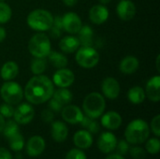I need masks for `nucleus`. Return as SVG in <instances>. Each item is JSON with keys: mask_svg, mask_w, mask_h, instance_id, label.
Instances as JSON below:
<instances>
[{"mask_svg": "<svg viewBox=\"0 0 160 159\" xmlns=\"http://www.w3.org/2000/svg\"><path fill=\"white\" fill-rule=\"evenodd\" d=\"M54 92L52 82L44 75L31 78L25 85L23 96L31 104L38 105L47 102Z\"/></svg>", "mask_w": 160, "mask_h": 159, "instance_id": "nucleus-1", "label": "nucleus"}, {"mask_svg": "<svg viewBox=\"0 0 160 159\" xmlns=\"http://www.w3.org/2000/svg\"><path fill=\"white\" fill-rule=\"evenodd\" d=\"M150 134L148 124L142 119H136L130 122L125 131V137L130 144H142L145 142Z\"/></svg>", "mask_w": 160, "mask_h": 159, "instance_id": "nucleus-2", "label": "nucleus"}, {"mask_svg": "<svg viewBox=\"0 0 160 159\" xmlns=\"http://www.w3.org/2000/svg\"><path fill=\"white\" fill-rule=\"evenodd\" d=\"M106 102L102 95L94 92L85 97L82 102V110L86 116L92 119H98L105 111Z\"/></svg>", "mask_w": 160, "mask_h": 159, "instance_id": "nucleus-3", "label": "nucleus"}, {"mask_svg": "<svg viewBox=\"0 0 160 159\" xmlns=\"http://www.w3.org/2000/svg\"><path fill=\"white\" fill-rule=\"evenodd\" d=\"M53 16L45 9H35L27 16V24L36 31H47L53 23Z\"/></svg>", "mask_w": 160, "mask_h": 159, "instance_id": "nucleus-4", "label": "nucleus"}, {"mask_svg": "<svg viewBox=\"0 0 160 159\" xmlns=\"http://www.w3.org/2000/svg\"><path fill=\"white\" fill-rule=\"evenodd\" d=\"M29 52L38 58H45L49 55L51 49V41L43 33H38L34 35L28 42Z\"/></svg>", "mask_w": 160, "mask_h": 159, "instance_id": "nucleus-5", "label": "nucleus"}, {"mask_svg": "<svg viewBox=\"0 0 160 159\" xmlns=\"http://www.w3.org/2000/svg\"><path fill=\"white\" fill-rule=\"evenodd\" d=\"M0 96L6 103L10 105H17L22 101L23 97V90L17 82L8 81L1 86Z\"/></svg>", "mask_w": 160, "mask_h": 159, "instance_id": "nucleus-6", "label": "nucleus"}, {"mask_svg": "<svg viewBox=\"0 0 160 159\" xmlns=\"http://www.w3.org/2000/svg\"><path fill=\"white\" fill-rule=\"evenodd\" d=\"M75 59L77 64L83 68H92L99 61V53L91 46H82L77 50Z\"/></svg>", "mask_w": 160, "mask_h": 159, "instance_id": "nucleus-7", "label": "nucleus"}, {"mask_svg": "<svg viewBox=\"0 0 160 159\" xmlns=\"http://www.w3.org/2000/svg\"><path fill=\"white\" fill-rule=\"evenodd\" d=\"M35 116V111L33 107L28 103H22L16 109H14V121L20 125H26L30 123Z\"/></svg>", "mask_w": 160, "mask_h": 159, "instance_id": "nucleus-8", "label": "nucleus"}, {"mask_svg": "<svg viewBox=\"0 0 160 159\" xmlns=\"http://www.w3.org/2000/svg\"><path fill=\"white\" fill-rule=\"evenodd\" d=\"M63 29L68 34H78L82 28V20L75 12H68L62 17Z\"/></svg>", "mask_w": 160, "mask_h": 159, "instance_id": "nucleus-9", "label": "nucleus"}, {"mask_svg": "<svg viewBox=\"0 0 160 159\" xmlns=\"http://www.w3.org/2000/svg\"><path fill=\"white\" fill-rule=\"evenodd\" d=\"M75 81L74 73L68 68H59L52 76V83L60 88H67L73 84Z\"/></svg>", "mask_w": 160, "mask_h": 159, "instance_id": "nucleus-10", "label": "nucleus"}, {"mask_svg": "<svg viewBox=\"0 0 160 159\" xmlns=\"http://www.w3.org/2000/svg\"><path fill=\"white\" fill-rule=\"evenodd\" d=\"M116 145L117 139L112 132H103L98 140V147L104 154H109L114 151Z\"/></svg>", "mask_w": 160, "mask_h": 159, "instance_id": "nucleus-11", "label": "nucleus"}, {"mask_svg": "<svg viewBox=\"0 0 160 159\" xmlns=\"http://www.w3.org/2000/svg\"><path fill=\"white\" fill-rule=\"evenodd\" d=\"M118 17L123 21H130L136 14V6L130 0H121L116 7Z\"/></svg>", "mask_w": 160, "mask_h": 159, "instance_id": "nucleus-12", "label": "nucleus"}, {"mask_svg": "<svg viewBox=\"0 0 160 159\" xmlns=\"http://www.w3.org/2000/svg\"><path fill=\"white\" fill-rule=\"evenodd\" d=\"M61 114L63 119L69 124L75 125L81 123L83 118V113L81 109L75 105H66L65 108L62 109Z\"/></svg>", "mask_w": 160, "mask_h": 159, "instance_id": "nucleus-13", "label": "nucleus"}, {"mask_svg": "<svg viewBox=\"0 0 160 159\" xmlns=\"http://www.w3.org/2000/svg\"><path fill=\"white\" fill-rule=\"evenodd\" d=\"M101 90L104 96L109 99H115L120 94V85L119 82L112 77L104 79L101 84Z\"/></svg>", "mask_w": 160, "mask_h": 159, "instance_id": "nucleus-14", "label": "nucleus"}, {"mask_svg": "<svg viewBox=\"0 0 160 159\" xmlns=\"http://www.w3.org/2000/svg\"><path fill=\"white\" fill-rule=\"evenodd\" d=\"M45 149V141L40 136L31 137L26 143V153L29 157H36L40 156Z\"/></svg>", "mask_w": 160, "mask_h": 159, "instance_id": "nucleus-15", "label": "nucleus"}, {"mask_svg": "<svg viewBox=\"0 0 160 159\" xmlns=\"http://www.w3.org/2000/svg\"><path fill=\"white\" fill-rule=\"evenodd\" d=\"M109 18V10L104 5H96L89 10V19L95 24H102Z\"/></svg>", "mask_w": 160, "mask_h": 159, "instance_id": "nucleus-16", "label": "nucleus"}, {"mask_svg": "<svg viewBox=\"0 0 160 159\" xmlns=\"http://www.w3.org/2000/svg\"><path fill=\"white\" fill-rule=\"evenodd\" d=\"M160 76L152 77L146 83L145 96L153 102H158L160 100Z\"/></svg>", "mask_w": 160, "mask_h": 159, "instance_id": "nucleus-17", "label": "nucleus"}, {"mask_svg": "<svg viewBox=\"0 0 160 159\" xmlns=\"http://www.w3.org/2000/svg\"><path fill=\"white\" fill-rule=\"evenodd\" d=\"M101 125L110 130H114L122 125V117L116 112H108L101 118Z\"/></svg>", "mask_w": 160, "mask_h": 159, "instance_id": "nucleus-18", "label": "nucleus"}, {"mask_svg": "<svg viewBox=\"0 0 160 159\" xmlns=\"http://www.w3.org/2000/svg\"><path fill=\"white\" fill-rule=\"evenodd\" d=\"M52 137L56 142H63L68 135V127L61 121H55L52 124Z\"/></svg>", "mask_w": 160, "mask_h": 159, "instance_id": "nucleus-19", "label": "nucleus"}, {"mask_svg": "<svg viewBox=\"0 0 160 159\" xmlns=\"http://www.w3.org/2000/svg\"><path fill=\"white\" fill-rule=\"evenodd\" d=\"M74 144L80 149H88L93 143V137L87 130H80L73 137Z\"/></svg>", "mask_w": 160, "mask_h": 159, "instance_id": "nucleus-20", "label": "nucleus"}, {"mask_svg": "<svg viewBox=\"0 0 160 159\" xmlns=\"http://www.w3.org/2000/svg\"><path fill=\"white\" fill-rule=\"evenodd\" d=\"M80 41L74 36H67L59 41V48L65 53L75 52L80 48Z\"/></svg>", "mask_w": 160, "mask_h": 159, "instance_id": "nucleus-21", "label": "nucleus"}, {"mask_svg": "<svg viewBox=\"0 0 160 159\" xmlns=\"http://www.w3.org/2000/svg\"><path fill=\"white\" fill-rule=\"evenodd\" d=\"M19 73V67L14 61H8L6 62L0 70V76L1 78L8 82L15 79Z\"/></svg>", "mask_w": 160, "mask_h": 159, "instance_id": "nucleus-22", "label": "nucleus"}, {"mask_svg": "<svg viewBox=\"0 0 160 159\" xmlns=\"http://www.w3.org/2000/svg\"><path fill=\"white\" fill-rule=\"evenodd\" d=\"M139 66L140 62L138 58H136L135 56H127L124 59H122L119 65V68L120 71L124 74H132L135 71H137Z\"/></svg>", "mask_w": 160, "mask_h": 159, "instance_id": "nucleus-23", "label": "nucleus"}, {"mask_svg": "<svg viewBox=\"0 0 160 159\" xmlns=\"http://www.w3.org/2000/svg\"><path fill=\"white\" fill-rule=\"evenodd\" d=\"M52 97L53 99H55L57 102H59L62 106H66L71 102V100L73 98V95L68 89L60 88V89L53 92Z\"/></svg>", "mask_w": 160, "mask_h": 159, "instance_id": "nucleus-24", "label": "nucleus"}, {"mask_svg": "<svg viewBox=\"0 0 160 159\" xmlns=\"http://www.w3.org/2000/svg\"><path fill=\"white\" fill-rule=\"evenodd\" d=\"M79 35V41L80 44L82 46H92L93 44V30L89 25H84L82 26V28L80 29V31L78 32Z\"/></svg>", "mask_w": 160, "mask_h": 159, "instance_id": "nucleus-25", "label": "nucleus"}, {"mask_svg": "<svg viewBox=\"0 0 160 159\" xmlns=\"http://www.w3.org/2000/svg\"><path fill=\"white\" fill-rule=\"evenodd\" d=\"M145 92L141 86H134L128 92V98L132 104H141L145 99Z\"/></svg>", "mask_w": 160, "mask_h": 159, "instance_id": "nucleus-26", "label": "nucleus"}, {"mask_svg": "<svg viewBox=\"0 0 160 159\" xmlns=\"http://www.w3.org/2000/svg\"><path fill=\"white\" fill-rule=\"evenodd\" d=\"M50 63L56 68H64L68 65V58L65 54L58 52H50L48 55Z\"/></svg>", "mask_w": 160, "mask_h": 159, "instance_id": "nucleus-27", "label": "nucleus"}, {"mask_svg": "<svg viewBox=\"0 0 160 159\" xmlns=\"http://www.w3.org/2000/svg\"><path fill=\"white\" fill-rule=\"evenodd\" d=\"M8 139V145H9V147H10V149L12 151L19 152L23 148L24 140H23V137L19 132L12 135L11 137H9Z\"/></svg>", "mask_w": 160, "mask_h": 159, "instance_id": "nucleus-28", "label": "nucleus"}, {"mask_svg": "<svg viewBox=\"0 0 160 159\" xmlns=\"http://www.w3.org/2000/svg\"><path fill=\"white\" fill-rule=\"evenodd\" d=\"M46 66H47V62L45 60V58H38L35 57L34 60H32L31 62V71L33 74L35 75H41L45 69H46Z\"/></svg>", "mask_w": 160, "mask_h": 159, "instance_id": "nucleus-29", "label": "nucleus"}, {"mask_svg": "<svg viewBox=\"0 0 160 159\" xmlns=\"http://www.w3.org/2000/svg\"><path fill=\"white\" fill-rule=\"evenodd\" d=\"M82 125V127L83 128H85V130H87L88 132H90L91 134H97L99 131V125L97 121H95L94 119L88 117V116H83L82 120L80 123Z\"/></svg>", "mask_w": 160, "mask_h": 159, "instance_id": "nucleus-30", "label": "nucleus"}, {"mask_svg": "<svg viewBox=\"0 0 160 159\" xmlns=\"http://www.w3.org/2000/svg\"><path fill=\"white\" fill-rule=\"evenodd\" d=\"M11 15L12 11L10 7L3 1H0V24L8 22L11 19Z\"/></svg>", "mask_w": 160, "mask_h": 159, "instance_id": "nucleus-31", "label": "nucleus"}, {"mask_svg": "<svg viewBox=\"0 0 160 159\" xmlns=\"http://www.w3.org/2000/svg\"><path fill=\"white\" fill-rule=\"evenodd\" d=\"M63 29V25H62V17L61 16H57L56 18L53 19V23L52 25V27L49 29L50 34L52 37H59L61 36V30Z\"/></svg>", "mask_w": 160, "mask_h": 159, "instance_id": "nucleus-32", "label": "nucleus"}, {"mask_svg": "<svg viewBox=\"0 0 160 159\" xmlns=\"http://www.w3.org/2000/svg\"><path fill=\"white\" fill-rule=\"evenodd\" d=\"M2 132L4 133V135L7 138H9L12 135L19 132V126L15 121L9 120L7 123H5V127H4V129H3Z\"/></svg>", "mask_w": 160, "mask_h": 159, "instance_id": "nucleus-33", "label": "nucleus"}, {"mask_svg": "<svg viewBox=\"0 0 160 159\" xmlns=\"http://www.w3.org/2000/svg\"><path fill=\"white\" fill-rule=\"evenodd\" d=\"M146 151L151 155H157L158 154L160 150V142L158 138H152L147 141L145 145Z\"/></svg>", "mask_w": 160, "mask_h": 159, "instance_id": "nucleus-34", "label": "nucleus"}, {"mask_svg": "<svg viewBox=\"0 0 160 159\" xmlns=\"http://www.w3.org/2000/svg\"><path fill=\"white\" fill-rule=\"evenodd\" d=\"M13 113H14V108L12 107V105L5 103L0 106V114L3 117L10 118L13 116Z\"/></svg>", "mask_w": 160, "mask_h": 159, "instance_id": "nucleus-35", "label": "nucleus"}, {"mask_svg": "<svg viewBox=\"0 0 160 159\" xmlns=\"http://www.w3.org/2000/svg\"><path fill=\"white\" fill-rule=\"evenodd\" d=\"M65 159H86V156L79 149H71L66 155Z\"/></svg>", "mask_w": 160, "mask_h": 159, "instance_id": "nucleus-36", "label": "nucleus"}, {"mask_svg": "<svg viewBox=\"0 0 160 159\" xmlns=\"http://www.w3.org/2000/svg\"><path fill=\"white\" fill-rule=\"evenodd\" d=\"M151 129L153 131V133L157 136L159 137L160 136V115L158 114L156 115L152 122H151Z\"/></svg>", "mask_w": 160, "mask_h": 159, "instance_id": "nucleus-37", "label": "nucleus"}, {"mask_svg": "<svg viewBox=\"0 0 160 159\" xmlns=\"http://www.w3.org/2000/svg\"><path fill=\"white\" fill-rule=\"evenodd\" d=\"M130 155L133 159H144L146 157L145 151L141 147H132L130 149Z\"/></svg>", "mask_w": 160, "mask_h": 159, "instance_id": "nucleus-38", "label": "nucleus"}, {"mask_svg": "<svg viewBox=\"0 0 160 159\" xmlns=\"http://www.w3.org/2000/svg\"><path fill=\"white\" fill-rule=\"evenodd\" d=\"M49 106H50V109L52 111V112H61L62 109H63V106L57 102L55 99H53L52 97H51L49 99Z\"/></svg>", "mask_w": 160, "mask_h": 159, "instance_id": "nucleus-39", "label": "nucleus"}, {"mask_svg": "<svg viewBox=\"0 0 160 159\" xmlns=\"http://www.w3.org/2000/svg\"><path fill=\"white\" fill-rule=\"evenodd\" d=\"M116 148H117V151H118L119 155H126L128 153V151L129 150L128 144L125 141H121L118 143V145H116Z\"/></svg>", "mask_w": 160, "mask_h": 159, "instance_id": "nucleus-40", "label": "nucleus"}, {"mask_svg": "<svg viewBox=\"0 0 160 159\" xmlns=\"http://www.w3.org/2000/svg\"><path fill=\"white\" fill-rule=\"evenodd\" d=\"M41 117L45 123H51L53 120V112L51 110H44L42 112Z\"/></svg>", "mask_w": 160, "mask_h": 159, "instance_id": "nucleus-41", "label": "nucleus"}, {"mask_svg": "<svg viewBox=\"0 0 160 159\" xmlns=\"http://www.w3.org/2000/svg\"><path fill=\"white\" fill-rule=\"evenodd\" d=\"M0 159H12V157L8 150L6 148L0 147Z\"/></svg>", "mask_w": 160, "mask_h": 159, "instance_id": "nucleus-42", "label": "nucleus"}, {"mask_svg": "<svg viewBox=\"0 0 160 159\" xmlns=\"http://www.w3.org/2000/svg\"><path fill=\"white\" fill-rule=\"evenodd\" d=\"M6 36H7V33H6V30L4 27L0 26V43L2 41H4V39L6 38Z\"/></svg>", "mask_w": 160, "mask_h": 159, "instance_id": "nucleus-43", "label": "nucleus"}, {"mask_svg": "<svg viewBox=\"0 0 160 159\" xmlns=\"http://www.w3.org/2000/svg\"><path fill=\"white\" fill-rule=\"evenodd\" d=\"M63 2L68 7H73L77 4L78 0H63Z\"/></svg>", "mask_w": 160, "mask_h": 159, "instance_id": "nucleus-44", "label": "nucleus"}, {"mask_svg": "<svg viewBox=\"0 0 160 159\" xmlns=\"http://www.w3.org/2000/svg\"><path fill=\"white\" fill-rule=\"evenodd\" d=\"M105 159H125V157L122 155L119 154H114V155H110Z\"/></svg>", "mask_w": 160, "mask_h": 159, "instance_id": "nucleus-45", "label": "nucleus"}, {"mask_svg": "<svg viewBox=\"0 0 160 159\" xmlns=\"http://www.w3.org/2000/svg\"><path fill=\"white\" fill-rule=\"evenodd\" d=\"M5 119H4V117L0 114V133L3 131V129H4V127H5Z\"/></svg>", "mask_w": 160, "mask_h": 159, "instance_id": "nucleus-46", "label": "nucleus"}, {"mask_svg": "<svg viewBox=\"0 0 160 159\" xmlns=\"http://www.w3.org/2000/svg\"><path fill=\"white\" fill-rule=\"evenodd\" d=\"M159 59H160V56H159V55H158V56L157 57V69H158V72H159V71H160Z\"/></svg>", "mask_w": 160, "mask_h": 159, "instance_id": "nucleus-47", "label": "nucleus"}, {"mask_svg": "<svg viewBox=\"0 0 160 159\" xmlns=\"http://www.w3.org/2000/svg\"><path fill=\"white\" fill-rule=\"evenodd\" d=\"M112 0H99V2L102 4V5H106V4H109Z\"/></svg>", "mask_w": 160, "mask_h": 159, "instance_id": "nucleus-48", "label": "nucleus"}, {"mask_svg": "<svg viewBox=\"0 0 160 159\" xmlns=\"http://www.w3.org/2000/svg\"><path fill=\"white\" fill-rule=\"evenodd\" d=\"M0 1H5V0H0Z\"/></svg>", "mask_w": 160, "mask_h": 159, "instance_id": "nucleus-49", "label": "nucleus"}]
</instances>
